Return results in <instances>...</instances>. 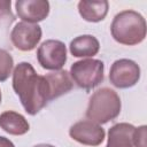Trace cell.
Returning a JSON list of instances; mask_svg holds the SVG:
<instances>
[{
  "instance_id": "obj_1",
  "label": "cell",
  "mask_w": 147,
  "mask_h": 147,
  "mask_svg": "<svg viewBox=\"0 0 147 147\" xmlns=\"http://www.w3.org/2000/svg\"><path fill=\"white\" fill-rule=\"evenodd\" d=\"M13 87L25 111L30 115L39 113L48 102L44 76L37 75L33 67L28 62H21L14 69Z\"/></svg>"
},
{
  "instance_id": "obj_2",
  "label": "cell",
  "mask_w": 147,
  "mask_h": 147,
  "mask_svg": "<svg viewBox=\"0 0 147 147\" xmlns=\"http://www.w3.org/2000/svg\"><path fill=\"white\" fill-rule=\"evenodd\" d=\"M113 38L123 45H137L146 37L145 18L134 10H123L118 13L110 26Z\"/></svg>"
},
{
  "instance_id": "obj_3",
  "label": "cell",
  "mask_w": 147,
  "mask_h": 147,
  "mask_svg": "<svg viewBox=\"0 0 147 147\" xmlns=\"http://www.w3.org/2000/svg\"><path fill=\"white\" fill-rule=\"evenodd\" d=\"M121 113V99L118 94L108 87L98 90L88 101L86 117L98 124H105L116 118Z\"/></svg>"
},
{
  "instance_id": "obj_4",
  "label": "cell",
  "mask_w": 147,
  "mask_h": 147,
  "mask_svg": "<svg viewBox=\"0 0 147 147\" xmlns=\"http://www.w3.org/2000/svg\"><path fill=\"white\" fill-rule=\"evenodd\" d=\"M72 80L82 88L91 90L103 80V62L95 59H85L75 62L70 68Z\"/></svg>"
},
{
  "instance_id": "obj_5",
  "label": "cell",
  "mask_w": 147,
  "mask_h": 147,
  "mask_svg": "<svg viewBox=\"0 0 147 147\" xmlns=\"http://www.w3.org/2000/svg\"><path fill=\"white\" fill-rule=\"evenodd\" d=\"M37 59L44 69L60 70L67 61L65 45L60 40H46L39 46L37 51Z\"/></svg>"
},
{
  "instance_id": "obj_6",
  "label": "cell",
  "mask_w": 147,
  "mask_h": 147,
  "mask_svg": "<svg viewBox=\"0 0 147 147\" xmlns=\"http://www.w3.org/2000/svg\"><path fill=\"white\" fill-rule=\"evenodd\" d=\"M140 78L139 65L127 59H121L113 63L109 72L110 83L118 88H127L138 83Z\"/></svg>"
},
{
  "instance_id": "obj_7",
  "label": "cell",
  "mask_w": 147,
  "mask_h": 147,
  "mask_svg": "<svg viewBox=\"0 0 147 147\" xmlns=\"http://www.w3.org/2000/svg\"><path fill=\"white\" fill-rule=\"evenodd\" d=\"M41 38V29L38 24L20 22L10 33V39L14 46L21 51L33 49Z\"/></svg>"
},
{
  "instance_id": "obj_8",
  "label": "cell",
  "mask_w": 147,
  "mask_h": 147,
  "mask_svg": "<svg viewBox=\"0 0 147 147\" xmlns=\"http://www.w3.org/2000/svg\"><path fill=\"white\" fill-rule=\"evenodd\" d=\"M69 134L74 140L88 146H98L105 139L103 129L98 123L87 119L74 124L70 127Z\"/></svg>"
},
{
  "instance_id": "obj_9",
  "label": "cell",
  "mask_w": 147,
  "mask_h": 147,
  "mask_svg": "<svg viewBox=\"0 0 147 147\" xmlns=\"http://www.w3.org/2000/svg\"><path fill=\"white\" fill-rule=\"evenodd\" d=\"M15 8L20 18L28 23L42 21L49 13V3L45 0H18Z\"/></svg>"
},
{
  "instance_id": "obj_10",
  "label": "cell",
  "mask_w": 147,
  "mask_h": 147,
  "mask_svg": "<svg viewBox=\"0 0 147 147\" xmlns=\"http://www.w3.org/2000/svg\"><path fill=\"white\" fill-rule=\"evenodd\" d=\"M47 87L48 101L68 93L72 88V80L65 70H59L44 76Z\"/></svg>"
},
{
  "instance_id": "obj_11",
  "label": "cell",
  "mask_w": 147,
  "mask_h": 147,
  "mask_svg": "<svg viewBox=\"0 0 147 147\" xmlns=\"http://www.w3.org/2000/svg\"><path fill=\"white\" fill-rule=\"evenodd\" d=\"M134 126L129 123H118L109 129L106 147H133Z\"/></svg>"
},
{
  "instance_id": "obj_12",
  "label": "cell",
  "mask_w": 147,
  "mask_h": 147,
  "mask_svg": "<svg viewBox=\"0 0 147 147\" xmlns=\"http://www.w3.org/2000/svg\"><path fill=\"white\" fill-rule=\"evenodd\" d=\"M70 53L76 57L93 56L100 49V44L94 36L84 34L75 38L70 42Z\"/></svg>"
},
{
  "instance_id": "obj_13",
  "label": "cell",
  "mask_w": 147,
  "mask_h": 147,
  "mask_svg": "<svg viewBox=\"0 0 147 147\" xmlns=\"http://www.w3.org/2000/svg\"><path fill=\"white\" fill-rule=\"evenodd\" d=\"M0 126L9 134L21 136L29 131V123L18 113L5 111L0 115Z\"/></svg>"
},
{
  "instance_id": "obj_14",
  "label": "cell",
  "mask_w": 147,
  "mask_h": 147,
  "mask_svg": "<svg viewBox=\"0 0 147 147\" xmlns=\"http://www.w3.org/2000/svg\"><path fill=\"white\" fill-rule=\"evenodd\" d=\"M108 1H79L78 10L80 16L87 22L102 21L108 13Z\"/></svg>"
},
{
  "instance_id": "obj_15",
  "label": "cell",
  "mask_w": 147,
  "mask_h": 147,
  "mask_svg": "<svg viewBox=\"0 0 147 147\" xmlns=\"http://www.w3.org/2000/svg\"><path fill=\"white\" fill-rule=\"evenodd\" d=\"M13 64L14 62L11 55L7 51L0 48V82H5L9 77Z\"/></svg>"
},
{
  "instance_id": "obj_16",
  "label": "cell",
  "mask_w": 147,
  "mask_h": 147,
  "mask_svg": "<svg viewBox=\"0 0 147 147\" xmlns=\"http://www.w3.org/2000/svg\"><path fill=\"white\" fill-rule=\"evenodd\" d=\"M133 146L134 147H146V126L145 125L134 129Z\"/></svg>"
},
{
  "instance_id": "obj_17",
  "label": "cell",
  "mask_w": 147,
  "mask_h": 147,
  "mask_svg": "<svg viewBox=\"0 0 147 147\" xmlns=\"http://www.w3.org/2000/svg\"><path fill=\"white\" fill-rule=\"evenodd\" d=\"M11 20L13 21V15L10 11V0H5L0 1V21L2 20Z\"/></svg>"
},
{
  "instance_id": "obj_18",
  "label": "cell",
  "mask_w": 147,
  "mask_h": 147,
  "mask_svg": "<svg viewBox=\"0 0 147 147\" xmlns=\"http://www.w3.org/2000/svg\"><path fill=\"white\" fill-rule=\"evenodd\" d=\"M0 147H15V146L9 139L5 137H0Z\"/></svg>"
},
{
  "instance_id": "obj_19",
  "label": "cell",
  "mask_w": 147,
  "mask_h": 147,
  "mask_svg": "<svg viewBox=\"0 0 147 147\" xmlns=\"http://www.w3.org/2000/svg\"><path fill=\"white\" fill-rule=\"evenodd\" d=\"M33 147H54L52 145H47V144H39V145H36Z\"/></svg>"
},
{
  "instance_id": "obj_20",
  "label": "cell",
  "mask_w": 147,
  "mask_h": 147,
  "mask_svg": "<svg viewBox=\"0 0 147 147\" xmlns=\"http://www.w3.org/2000/svg\"><path fill=\"white\" fill-rule=\"evenodd\" d=\"M0 103H1V91H0Z\"/></svg>"
}]
</instances>
